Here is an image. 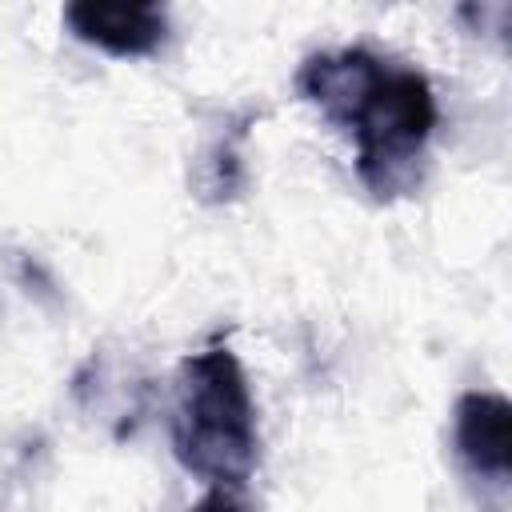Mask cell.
Instances as JSON below:
<instances>
[{
	"label": "cell",
	"mask_w": 512,
	"mask_h": 512,
	"mask_svg": "<svg viewBox=\"0 0 512 512\" xmlns=\"http://www.w3.org/2000/svg\"><path fill=\"white\" fill-rule=\"evenodd\" d=\"M64 24L76 40L108 56H152L168 40V12L160 4L76 0L64 8Z\"/></svg>",
	"instance_id": "obj_4"
},
{
	"label": "cell",
	"mask_w": 512,
	"mask_h": 512,
	"mask_svg": "<svg viewBox=\"0 0 512 512\" xmlns=\"http://www.w3.org/2000/svg\"><path fill=\"white\" fill-rule=\"evenodd\" d=\"M296 96L356 148V176L376 200L416 192L440 124L436 92L412 64L372 48L312 52L296 72Z\"/></svg>",
	"instance_id": "obj_1"
},
{
	"label": "cell",
	"mask_w": 512,
	"mask_h": 512,
	"mask_svg": "<svg viewBox=\"0 0 512 512\" xmlns=\"http://www.w3.org/2000/svg\"><path fill=\"white\" fill-rule=\"evenodd\" d=\"M168 428L172 452L184 472H192L208 488H248L260 460L256 400L244 364L224 340H212L180 360L172 380Z\"/></svg>",
	"instance_id": "obj_2"
},
{
	"label": "cell",
	"mask_w": 512,
	"mask_h": 512,
	"mask_svg": "<svg viewBox=\"0 0 512 512\" xmlns=\"http://www.w3.org/2000/svg\"><path fill=\"white\" fill-rule=\"evenodd\" d=\"M248 124V116L240 120V124H232V128H224L212 144H208V152H204V160H200V172H196V188H200V200H208V204H220V200H232L240 188H244V164H240V140H244V128Z\"/></svg>",
	"instance_id": "obj_5"
},
{
	"label": "cell",
	"mask_w": 512,
	"mask_h": 512,
	"mask_svg": "<svg viewBox=\"0 0 512 512\" xmlns=\"http://www.w3.org/2000/svg\"><path fill=\"white\" fill-rule=\"evenodd\" d=\"M188 512H252V508H248L244 492H236V488H208Z\"/></svg>",
	"instance_id": "obj_6"
},
{
	"label": "cell",
	"mask_w": 512,
	"mask_h": 512,
	"mask_svg": "<svg viewBox=\"0 0 512 512\" xmlns=\"http://www.w3.org/2000/svg\"><path fill=\"white\" fill-rule=\"evenodd\" d=\"M452 456L472 488L476 512H508L512 408L500 392H464L452 404Z\"/></svg>",
	"instance_id": "obj_3"
}]
</instances>
